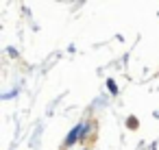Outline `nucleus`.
Returning a JSON list of instances; mask_svg holds the SVG:
<instances>
[]
</instances>
